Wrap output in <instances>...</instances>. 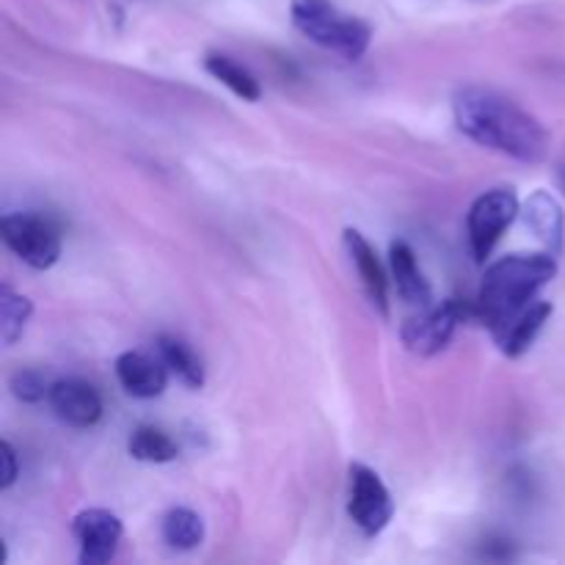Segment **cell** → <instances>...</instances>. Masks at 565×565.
<instances>
[{
    "label": "cell",
    "instance_id": "22",
    "mask_svg": "<svg viewBox=\"0 0 565 565\" xmlns=\"http://www.w3.org/2000/svg\"><path fill=\"white\" fill-rule=\"evenodd\" d=\"M555 180H557V188H561V191L565 193V158L561 160V163H557V169H555Z\"/></svg>",
    "mask_w": 565,
    "mask_h": 565
},
{
    "label": "cell",
    "instance_id": "16",
    "mask_svg": "<svg viewBox=\"0 0 565 565\" xmlns=\"http://www.w3.org/2000/svg\"><path fill=\"white\" fill-rule=\"evenodd\" d=\"M204 70L210 77L221 83V86L230 88L235 97H241L243 103H259L263 97V86H259L257 77L246 70L243 64H237L235 58L224 53H207L204 55Z\"/></svg>",
    "mask_w": 565,
    "mask_h": 565
},
{
    "label": "cell",
    "instance_id": "9",
    "mask_svg": "<svg viewBox=\"0 0 565 565\" xmlns=\"http://www.w3.org/2000/svg\"><path fill=\"white\" fill-rule=\"evenodd\" d=\"M47 403L55 417L70 428H94L103 419V397L83 379L53 381Z\"/></svg>",
    "mask_w": 565,
    "mask_h": 565
},
{
    "label": "cell",
    "instance_id": "18",
    "mask_svg": "<svg viewBox=\"0 0 565 565\" xmlns=\"http://www.w3.org/2000/svg\"><path fill=\"white\" fill-rule=\"evenodd\" d=\"M127 452L143 463H171L180 456V447L166 430L154 425H138L127 439Z\"/></svg>",
    "mask_w": 565,
    "mask_h": 565
},
{
    "label": "cell",
    "instance_id": "4",
    "mask_svg": "<svg viewBox=\"0 0 565 565\" xmlns=\"http://www.w3.org/2000/svg\"><path fill=\"white\" fill-rule=\"evenodd\" d=\"M0 237L20 263L33 270H47L61 257V230L39 213H6L0 218Z\"/></svg>",
    "mask_w": 565,
    "mask_h": 565
},
{
    "label": "cell",
    "instance_id": "7",
    "mask_svg": "<svg viewBox=\"0 0 565 565\" xmlns=\"http://www.w3.org/2000/svg\"><path fill=\"white\" fill-rule=\"evenodd\" d=\"M469 309L458 298H447L441 303L419 309V315L408 318L401 329L403 345L417 356H436L445 351L456 337L458 326L467 320Z\"/></svg>",
    "mask_w": 565,
    "mask_h": 565
},
{
    "label": "cell",
    "instance_id": "8",
    "mask_svg": "<svg viewBox=\"0 0 565 565\" xmlns=\"http://www.w3.org/2000/svg\"><path fill=\"white\" fill-rule=\"evenodd\" d=\"M72 533L81 544V563L103 565L116 557V550L125 539V524L116 513L105 511V508H88L75 516Z\"/></svg>",
    "mask_w": 565,
    "mask_h": 565
},
{
    "label": "cell",
    "instance_id": "15",
    "mask_svg": "<svg viewBox=\"0 0 565 565\" xmlns=\"http://www.w3.org/2000/svg\"><path fill=\"white\" fill-rule=\"evenodd\" d=\"M158 348V359L166 364L171 375H174L180 384H185L188 390H202L204 386V364L199 359V353L193 351L188 342H182L180 337L160 334L154 340Z\"/></svg>",
    "mask_w": 565,
    "mask_h": 565
},
{
    "label": "cell",
    "instance_id": "5",
    "mask_svg": "<svg viewBox=\"0 0 565 565\" xmlns=\"http://www.w3.org/2000/svg\"><path fill=\"white\" fill-rule=\"evenodd\" d=\"M519 213H522V202L513 188H491L475 199L467 213V235L475 263L483 265L491 257Z\"/></svg>",
    "mask_w": 565,
    "mask_h": 565
},
{
    "label": "cell",
    "instance_id": "3",
    "mask_svg": "<svg viewBox=\"0 0 565 565\" xmlns=\"http://www.w3.org/2000/svg\"><path fill=\"white\" fill-rule=\"evenodd\" d=\"M290 20L309 42L348 61L362 58L373 42V28L359 17L340 11L331 0H292Z\"/></svg>",
    "mask_w": 565,
    "mask_h": 565
},
{
    "label": "cell",
    "instance_id": "13",
    "mask_svg": "<svg viewBox=\"0 0 565 565\" xmlns=\"http://www.w3.org/2000/svg\"><path fill=\"white\" fill-rule=\"evenodd\" d=\"M390 270L392 281L397 287V296L408 303V307L425 309L434 303V290H430L428 279L423 276L417 265V254L406 241H395L390 246Z\"/></svg>",
    "mask_w": 565,
    "mask_h": 565
},
{
    "label": "cell",
    "instance_id": "11",
    "mask_svg": "<svg viewBox=\"0 0 565 565\" xmlns=\"http://www.w3.org/2000/svg\"><path fill=\"white\" fill-rule=\"evenodd\" d=\"M116 381L121 390L136 401H154L166 392L169 384V370L160 359H149L147 353L125 351L114 362Z\"/></svg>",
    "mask_w": 565,
    "mask_h": 565
},
{
    "label": "cell",
    "instance_id": "1",
    "mask_svg": "<svg viewBox=\"0 0 565 565\" xmlns=\"http://www.w3.org/2000/svg\"><path fill=\"white\" fill-rule=\"evenodd\" d=\"M458 130L475 143L519 163H541L550 154V132L535 116L489 88H463L452 103Z\"/></svg>",
    "mask_w": 565,
    "mask_h": 565
},
{
    "label": "cell",
    "instance_id": "21",
    "mask_svg": "<svg viewBox=\"0 0 565 565\" xmlns=\"http://www.w3.org/2000/svg\"><path fill=\"white\" fill-rule=\"evenodd\" d=\"M0 467H3L0 489L9 491L17 483V478H20V461H17V450L11 447V441H0Z\"/></svg>",
    "mask_w": 565,
    "mask_h": 565
},
{
    "label": "cell",
    "instance_id": "14",
    "mask_svg": "<svg viewBox=\"0 0 565 565\" xmlns=\"http://www.w3.org/2000/svg\"><path fill=\"white\" fill-rule=\"evenodd\" d=\"M552 312H555V307H552L550 301H541L539 298V301L530 303V307L494 340L497 345H500V351L505 353L508 359L524 356V353L535 345V340H539V334L544 331V326L550 323Z\"/></svg>",
    "mask_w": 565,
    "mask_h": 565
},
{
    "label": "cell",
    "instance_id": "10",
    "mask_svg": "<svg viewBox=\"0 0 565 565\" xmlns=\"http://www.w3.org/2000/svg\"><path fill=\"white\" fill-rule=\"evenodd\" d=\"M342 246H345L348 257H351V265L356 268L359 281H362L370 303L379 309L381 318H390V279H386V270L375 248L370 246L367 237L359 230L342 232Z\"/></svg>",
    "mask_w": 565,
    "mask_h": 565
},
{
    "label": "cell",
    "instance_id": "2",
    "mask_svg": "<svg viewBox=\"0 0 565 565\" xmlns=\"http://www.w3.org/2000/svg\"><path fill=\"white\" fill-rule=\"evenodd\" d=\"M555 276L557 257L552 252L508 254L486 268L472 315L497 340L530 303L539 301V292Z\"/></svg>",
    "mask_w": 565,
    "mask_h": 565
},
{
    "label": "cell",
    "instance_id": "12",
    "mask_svg": "<svg viewBox=\"0 0 565 565\" xmlns=\"http://www.w3.org/2000/svg\"><path fill=\"white\" fill-rule=\"evenodd\" d=\"M519 218L524 221L530 232L535 235V241L552 252L557 254L563 252L565 246V213L555 196L550 191H533L527 196V202L522 204V213Z\"/></svg>",
    "mask_w": 565,
    "mask_h": 565
},
{
    "label": "cell",
    "instance_id": "6",
    "mask_svg": "<svg viewBox=\"0 0 565 565\" xmlns=\"http://www.w3.org/2000/svg\"><path fill=\"white\" fill-rule=\"evenodd\" d=\"M348 478H351V489H348V516L362 530V535L375 539L395 519V500H392L390 489L379 478V472H373L364 463H351Z\"/></svg>",
    "mask_w": 565,
    "mask_h": 565
},
{
    "label": "cell",
    "instance_id": "17",
    "mask_svg": "<svg viewBox=\"0 0 565 565\" xmlns=\"http://www.w3.org/2000/svg\"><path fill=\"white\" fill-rule=\"evenodd\" d=\"M160 535L174 552H193L204 541V519L191 508H171L160 522Z\"/></svg>",
    "mask_w": 565,
    "mask_h": 565
},
{
    "label": "cell",
    "instance_id": "20",
    "mask_svg": "<svg viewBox=\"0 0 565 565\" xmlns=\"http://www.w3.org/2000/svg\"><path fill=\"white\" fill-rule=\"evenodd\" d=\"M50 386L53 384H50V381L44 379L39 370H31V367L17 370V373H11V379H9L11 395H14L20 403H31V406L33 403L47 401Z\"/></svg>",
    "mask_w": 565,
    "mask_h": 565
},
{
    "label": "cell",
    "instance_id": "19",
    "mask_svg": "<svg viewBox=\"0 0 565 565\" xmlns=\"http://www.w3.org/2000/svg\"><path fill=\"white\" fill-rule=\"evenodd\" d=\"M31 298L20 296L9 285L0 287V340H3V345H14L25 334L28 323H31Z\"/></svg>",
    "mask_w": 565,
    "mask_h": 565
}]
</instances>
